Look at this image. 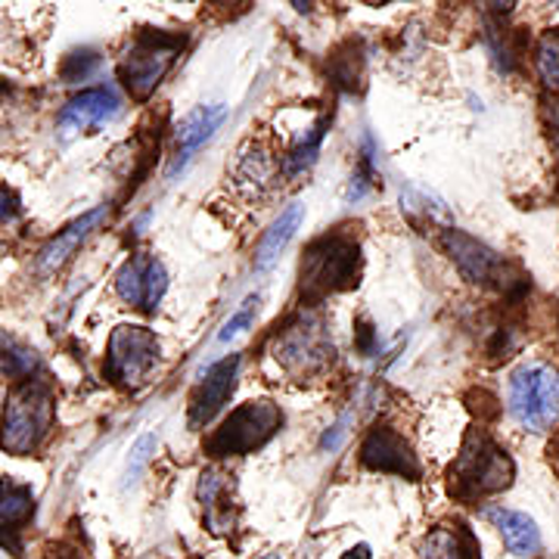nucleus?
<instances>
[{
	"instance_id": "1",
	"label": "nucleus",
	"mask_w": 559,
	"mask_h": 559,
	"mask_svg": "<svg viewBox=\"0 0 559 559\" xmlns=\"http://www.w3.org/2000/svg\"><path fill=\"white\" fill-rule=\"evenodd\" d=\"M57 401L53 389L40 380H25L10 392L3 423H0V448L13 457L35 454L53 429Z\"/></svg>"
},
{
	"instance_id": "2",
	"label": "nucleus",
	"mask_w": 559,
	"mask_h": 559,
	"mask_svg": "<svg viewBox=\"0 0 559 559\" xmlns=\"http://www.w3.org/2000/svg\"><path fill=\"white\" fill-rule=\"evenodd\" d=\"M360 249L358 242L345 234H333L311 242L301 261V296L308 301H320L333 293L358 286Z\"/></svg>"
},
{
	"instance_id": "3",
	"label": "nucleus",
	"mask_w": 559,
	"mask_h": 559,
	"mask_svg": "<svg viewBox=\"0 0 559 559\" xmlns=\"http://www.w3.org/2000/svg\"><path fill=\"white\" fill-rule=\"evenodd\" d=\"M513 473L516 469H513V460L507 457V451H500L481 429H473L451 469V491L466 500L498 495L503 488H510Z\"/></svg>"
},
{
	"instance_id": "4",
	"label": "nucleus",
	"mask_w": 559,
	"mask_h": 559,
	"mask_svg": "<svg viewBox=\"0 0 559 559\" xmlns=\"http://www.w3.org/2000/svg\"><path fill=\"white\" fill-rule=\"evenodd\" d=\"M510 414L528 432H550L559 423V370L525 364L510 380Z\"/></svg>"
},
{
	"instance_id": "5",
	"label": "nucleus",
	"mask_w": 559,
	"mask_h": 559,
	"mask_svg": "<svg viewBox=\"0 0 559 559\" xmlns=\"http://www.w3.org/2000/svg\"><path fill=\"white\" fill-rule=\"evenodd\" d=\"M283 414L274 401H249L237 407L230 417L221 423L205 439V451L212 457H240V454H252L264 448L267 441L277 436Z\"/></svg>"
},
{
	"instance_id": "6",
	"label": "nucleus",
	"mask_w": 559,
	"mask_h": 559,
	"mask_svg": "<svg viewBox=\"0 0 559 559\" xmlns=\"http://www.w3.org/2000/svg\"><path fill=\"white\" fill-rule=\"evenodd\" d=\"M183 50V38L178 35H159V32H146L140 35L131 50L121 60V81L128 87V94L134 100H146L156 94L162 79L168 75V69L175 66L178 53Z\"/></svg>"
},
{
	"instance_id": "7",
	"label": "nucleus",
	"mask_w": 559,
	"mask_h": 559,
	"mask_svg": "<svg viewBox=\"0 0 559 559\" xmlns=\"http://www.w3.org/2000/svg\"><path fill=\"white\" fill-rule=\"evenodd\" d=\"M159 364V340L146 326L121 323L109 336L106 348V373L109 380L119 382L124 389H140L146 385L153 370Z\"/></svg>"
},
{
	"instance_id": "8",
	"label": "nucleus",
	"mask_w": 559,
	"mask_h": 559,
	"mask_svg": "<svg viewBox=\"0 0 559 559\" xmlns=\"http://www.w3.org/2000/svg\"><path fill=\"white\" fill-rule=\"evenodd\" d=\"M274 358L293 377H314L333 360V340L318 314H305L274 342Z\"/></svg>"
},
{
	"instance_id": "9",
	"label": "nucleus",
	"mask_w": 559,
	"mask_h": 559,
	"mask_svg": "<svg viewBox=\"0 0 559 559\" xmlns=\"http://www.w3.org/2000/svg\"><path fill=\"white\" fill-rule=\"evenodd\" d=\"M165 289H168V274H165L162 261H156L153 255H134L131 261H124V267L116 277L119 299L138 311H156Z\"/></svg>"
},
{
	"instance_id": "10",
	"label": "nucleus",
	"mask_w": 559,
	"mask_h": 559,
	"mask_svg": "<svg viewBox=\"0 0 559 559\" xmlns=\"http://www.w3.org/2000/svg\"><path fill=\"white\" fill-rule=\"evenodd\" d=\"M360 460L373 473H392V476H404V479H419V473H423L411 441H404V436L395 432V429H389V426L373 429L364 439Z\"/></svg>"
},
{
	"instance_id": "11",
	"label": "nucleus",
	"mask_w": 559,
	"mask_h": 559,
	"mask_svg": "<svg viewBox=\"0 0 559 559\" xmlns=\"http://www.w3.org/2000/svg\"><path fill=\"white\" fill-rule=\"evenodd\" d=\"M121 103L109 87H94L81 91L75 100H69L60 112V134L62 140L79 138L87 131H97L103 124L119 119Z\"/></svg>"
},
{
	"instance_id": "12",
	"label": "nucleus",
	"mask_w": 559,
	"mask_h": 559,
	"mask_svg": "<svg viewBox=\"0 0 559 559\" xmlns=\"http://www.w3.org/2000/svg\"><path fill=\"white\" fill-rule=\"evenodd\" d=\"M237 373H240V358L237 355L209 367L205 380L197 385V392L190 399V429H202V426H209L212 419L218 417L221 407L230 401L234 389H237Z\"/></svg>"
},
{
	"instance_id": "13",
	"label": "nucleus",
	"mask_w": 559,
	"mask_h": 559,
	"mask_svg": "<svg viewBox=\"0 0 559 559\" xmlns=\"http://www.w3.org/2000/svg\"><path fill=\"white\" fill-rule=\"evenodd\" d=\"M441 246L448 249L451 261L457 264V271L469 283H488V280L498 277L500 267H503V261H500L495 249H488L485 242L473 240V237H466L463 230H454V227L444 230Z\"/></svg>"
},
{
	"instance_id": "14",
	"label": "nucleus",
	"mask_w": 559,
	"mask_h": 559,
	"mask_svg": "<svg viewBox=\"0 0 559 559\" xmlns=\"http://www.w3.org/2000/svg\"><path fill=\"white\" fill-rule=\"evenodd\" d=\"M32 516H35V491L22 481H0V547L20 554L22 532Z\"/></svg>"
},
{
	"instance_id": "15",
	"label": "nucleus",
	"mask_w": 559,
	"mask_h": 559,
	"mask_svg": "<svg viewBox=\"0 0 559 559\" xmlns=\"http://www.w3.org/2000/svg\"><path fill=\"white\" fill-rule=\"evenodd\" d=\"M200 500L205 525L215 535H230L237 525V503H234L230 476H224L221 469H205L200 476Z\"/></svg>"
},
{
	"instance_id": "16",
	"label": "nucleus",
	"mask_w": 559,
	"mask_h": 559,
	"mask_svg": "<svg viewBox=\"0 0 559 559\" xmlns=\"http://www.w3.org/2000/svg\"><path fill=\"white\" fill-rule=\"evenodd\" d=\"M224 116H227V109H224V106H197L193 112H187V116L180 119L178 156H175L171 168H168V178H175L178 171L187 168V162L197 156V150H200L202 143L218 131Z\"/></svg>"
},
{
	"instance_id": "17",
	"label": "nucleus",
	"mask_w": 559,
	"mask_h": 559,
	"mask_svg": "<svg viewBox=\"0 0 559 559\" xmlns=\"http://www.w3.org/2000/svg\"><path fill=\"white\" fill-rule=\"evenodd\" d=\"M103 218H106V205L94 209V212H87V215H81V218L72 221L62 234H57L53 240L40 249L38 274H53V271H60L62 264L75 255V249H79L81 242L94 234V227H97Z\"/></svg>"
},
{
	"instance_id": "18",
	"label": "nucleus",
	"mask_w": 559,
	"mask_h": 559,
	"mask_svg": "<svg viewBox=\"0 0 559 559\" xmlns=\"http://www.w3.org/2000/svg\"><path fill=\"white\" fill-rule=\"evenodd\" d=\"M491 522L498 525L500 538L510 547V554H516L522 559H532L540 554V532L538 522L532 520L528 513L520 510H491L488 513Z\"/></svg>"
},
{
	"instance_id": "19",
	"label": "nucleus",
	"mask_w": 559,
	"mask_h": 559,
	"mask_svg": "<svg viewBox=\"0 0 559 559\" xmlns=\"http://www.w3.org/2000/svg\"><path fill=\"white\" fill-rule=\"evenodd\" d=\"M301 218H305V205H301V202H289V205L280 212V218L271 224V230H267L264 240L259 242V252H255V271H259V274L271 271V267L277 264L280 252H283V249L289 246V240L296 237Z\"/></svg>"
},
{
	"instance_id": "20",
	"label": "nucleus",
	"mask_w": 559,
	"mask_h": 559,
	"mask_svg": "<svg viewBox=\"0 0 559 559\" xmlns=\"http://www.w3.org/2000/svg\"><path fill=\"white\" fill-rule=\"evenodd\" d=\"M419 559H479V550L469 532L439 525L419 540Z\"/></svg>"
},
{
	"instance_id": "21",
	"label": "nucleus",
	"mask_w": 559,
	"mask_h": 559,
	"mask_svg": "<svg viewBox=\"0 0 559 559\" xmlns=\"http://www.w3.org/2000/svg\"><path fill=\"white\" fill-rule=\"evenodd\" d=\"M38 370V355L25 342L0 330V377L3 380H28Z\"/></svg>"
},
{
	"instance_id": "22",
	"label": "nucleus",
	"mask_w": 559,
	"mask_h": 559,
	"mask_svg": "<svg viewBox=\"0 0 559 559\" xmlns=\"http://www.w3.org/2000/svg\"><path fill=\"white\" fill-rule=\"evenodd\" d=\"M277 175L280 165L271 159L264 150H255V153L242 156L240 171H237V178H240L242 187H249V190H255V193H264L267 187H274Z\"/></svg>"
},
{
	"instance_id": "23",
	"label": "nucleus",
	"mask_w": 559,
	"mask_h": 559,
	"mask_svg": "<svg viewBox=\"0 0 559 559\" xmlns=\"http://www.w3.org/2000/svg\"><path fill=\"white\" fill-rule=\"evenodd\" d=\"M535 69L547 91L559 94V28L544 32L535 44Z\"/></svg>"
},
{
	"instance_id": "24",
	"label": "nucleus",
	"mask_w": 559,
	"mask_h": 559,
	"mask_svg": "<svg viewBox=\"0 0 559 559\" xmlns=\"http://www.w3.org/2000/svg\"><path fill=\"white\" fill-rule=\"evenodd\" d=\"M323 128H326V121L318 124V128H311V131L289 150V156H283V175H286V178H296L305 168L314 165V159H318L320 153V140H323Z\"/></svg>"
},
{
	"instance_id": "25",
	"label": "nucleus",
	"mask_w": 559,
	"mask_h": 559,
	"mask_svg": "<svg viewBox=\"0 0 559 559\" xmlns=\"http://www.w3.org/2000/svg\"><path fill=\"white\" fill-rule=\"evenodd\" d=\"M259 305H261V296H249V299L242 301L240 308L230 314V320L221 326V333H218V342L221 345H227L230 340H237L240 336L242 330L255 320V314H259Z\"/></svg>"
},
{
	"instance_id": "26",
	"label": "nucleus",
	"mask_w": 559,
	"mask_h": 559,
	"mask_svg": "<svg viewBox=\"0 0 559 559\" xmlns=\"http://www.w3.org/2000/svg\"><path fill=\"white\" fill-rule=\"evenodd\" d=\"M156 444H159V439L156 436H143V439H138V444L131 448V463H128V481H134L143 473V466L150 463V457L156 454Z\"/></svg>"
},
{
	"instance_id": "27",
	"label": "nucleus",
	"mask_w": 559,
	"mask_h": 559,
	"mask_svg": "<svg viewBox=\"0 0 559 559\" xmlns=\"http://www.w3.org/2000/svg\"><path fill=\"white\" fill-rule=\"evenodd\" d=\"M16 215H20V200H16V193L7 190V187H0V224L13 221Z\"/></svg>"
},
{
	"instance_id": "28",
	"label": "nucleus",
	"mask_w": 559,
	"mask_h": 559,
	"mask_svg": "<svg viewBox=\"0 0 559 559\" xmlns=\"http://www.w3.org/2000/svg\"><path fill=\"white\" fill-rule=\"evenodd\" d=\"M485 3V10H491V13H498V16H507L513 7H516V0H481Z\"/></svg>"
},
{
	"instance_id": "29",
	"label": "nucleus",
	"mask_w": 559,
	"mask_h": 559,
	"mask_svg": "<svg viewBox=\"0 0 559 559\" xmlns=\"http://www.w3.org/2000/svg\"><path fill=\"white\" fill-rule=\"evenodd\" d=\"M358 336H360V352H364V355H370V352H373V345H370V342H373V326H370L367 320H364V326L358 330Z\"/></svg>"
},
{
	"instance_id": "30",
	"label": "nucleus",
	"mask_w": 559,
	"mask_h": 559,
	"mask_svg": "<svg viewBox=\"0 0 559 559\" xmlns=\"http://www.w3.org/2000/svg\"><path fill=\"white\" fill-rule=\"evenodd\" d=\"M342 559H370V547H367V544H358V547H352L348 554H342Z\"/></svg>"
},
{
	"instance_id": "31",
	"label": "nucleus",
	"mask_w": 559,
	"mask_h": 559,
	"mask_svg": "<svg viewBox=\"0 0 559 559\" xmlns=\"http://www.w3.org/2000/svg\"><path fill=\"white\" fill-rule=\"evenodd\" d=\"M293 7L301 10V13H308V10H311V0H293Z\"/></svg>"
},
{
	"instance_id": "32",
	"label": "nucleus",
	"mask_w": 559,
	"mask_h": 559,
	"mask_svg": "<svg viewBox=\"0 0 559 559\" xmlns=\"http://www.w3.org/2000/svg\"><path fill=\"white\" fill-rule=\"evenodd\" d=\"M47 559H79V557H72V554H57V550H53Z\"/></svg>"
},
{
	"instance_id": "33",
	"label": "nucleus",
	"mask_w": 559,
	"mask_h": 559,
	"mask_svg": "<svg viewBox=\"0 0 559 559\" xmlns=\"http://www.w3.org/2000/svg\"><path fill=\"white\" fill-rule=\"evenodd\" d=\"M364 3H373V7H382V3H389V0H364Z\"/></svg>"
},
{
	"instance_id": "34",
	"label": "nucleus",
	"mask_w": 559,
	"mask_h": 559,
	"mask_svg": "<svg viewBox=\"0 0 559 559\" xmlns=\"http://www.w3.org/2000/svg\"><path fill=\"white\" fill-rule=\"evenodd\" d=\"M554 460H557V469H559V439H557V448H554Z\"/></svg>"
},
{
	"instance_id": "35",
	"label": "nucleus",
	"mask_w": 559,
	"mask_h": 559,
	"mask_svg": "<svg viewBox=\"0 0 559 559\" xmlns=\"http://www.w3.org/2000/svg\"><path fill=\"white\" fill-rule=\"evenodd\" d=\"M261 559H280L277 554H267V557H261Z\"/></svg>"
},
{
	"instance_id": "36",
	"label": "nucleus",
	"mask_w": 559,
	"mask_h": 559,
	"mask_svg": "<svg viewBox=\"0 0 559 559\" xmlns=\"http://www.w3.org/2000/svg\"><path fill=\"white\" fill-rule=\"evenodd\" d=\"M554 3H559V0H554Z\"/></svg>"
}]
</instances>
